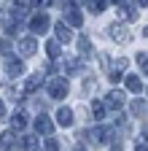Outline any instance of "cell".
Listing matches in <instances>:
<instances>
[{"label": "cell", "mask_w": 148, "mask_h": 151, "mask_svg": "<svg viewBox=\"0 0 148 151\" xmlns=\"http://www.w3.org/2000/svg\"><path fill=\"white\" fill-rule=\"evenodd\" d=\"M105 105H108L110 111H121V108H124V92H121V89L108 92V94H105Z\"/></svg>", "instance_id": "5"}, {"label": "cell", "mask_w": 148, "mask_h": 151, "mask_svg": "<svg viewBox=\"0 0 148 151\" xmlns=\"http://www.w3.org/2000/svg\"><path fill=\"white\" fill-rule=\"evenodd\" d=\"M119 14H121V19H127V22H132V19H137V8H135V6H129V3H124Z\"/></svg>", "instance_id": "18"}, {"label": "cell", "mask_w": 148, "mask_h": 151, "mask_svg": "<svg viewBox=\"0 0 148 151\" xmlns=\"http://www.w3.org/2000/svg\"><path fill=\"white\" fill-rule=\"evenodd\" d=\"M89 140H92V146H105L110 140V132L105 127H94V129H89Z\"/></svg>", "instance_id": "6"}, {"label": "cell", "mask_w": 148, "mask_h": 151, "mask_svg": "<svg viewBox=\"0 0 148 151\" xmlns=\"http://www.w3.org/2000/svg\"><path fill=\"white\" fill-rule=\"evenodd\" d=\"M19 51H22V57H32L35 51H38L35 38H22V41H19Z\"/></svg>", "instance_id": "12"}, {"label": "cell", "mask_w": 148, "mask_h": 151, "mask_svg": "<svg viewBox=\"0 0 148 151\" xmlns=\"http://www.w3.org/2000/svg\"><path fill=\"white\" fill-rule=\"evenodd\" d=\"M135 151H148V143H137V146H135Z\"/></svg>", "instance_id": "27"}, {"label": "cell", "mask_w": 148, "mask_h": 151, "mask_svg": "<svg viewBox=\"0 0 148 151\" xmlns=\"http://www.w3.org/2000/svg\"><path fill=\"white\" fill-rule=\"evenodd\" d=\"M54 32H57V41H59V43L73 41V32H70V27H67L65 22H57V24H54Z\"/></svg>", "instance_id": "11"}, {"label": "cell", "mask_w": 148, "mask_h": 151, "mask_svg": "<svg viewBox=\"0 0 148 151\" xmlns=\"http://www.w3.org/2000/svg\"><path fill=\"white\" fill-rule=\"evenodd\" d=\"M135 6H143V8H145V6H148V0H135Z\"/></svg>", "instance_id": "31"}, {"label": "cell", "mask_w": 148, "mask_h": 151, "mask_svg": "<svg viewBox=\"0 0 148 151\" xmlns=\"http://www.w3.org/2000/svg\"><path fill=\"white\" fill-rule=\"evenodd\" d=\"M143 35H145V38H148V27H145V30H143Z\"/></svg>", "instance_id": "33"}, {"label": "cell", "mask_w": 148, "mask_h": 151, "mask_svg": "<svg viewBox=\"0 0 148 151\" xmlns=\"http://www.w3.org/2000/svg\"><path fill=\"white\" fill-rule=\"evenodd\" d=\"M65 19H67V24H73V27L84 24V16H81V11L76 6H65Z\"/></svg>", "instance_id": "9"}, {"label": "cell", "mask_w": 148, "mask_h": 151, "mask_svg": "<svg viewBox=\"0 0 148 151\" xmlns=\"http://www.w3.org/2000/svg\"><path fill=\"white\" fill-rule=\"evenodd\" d=\"M24 86H27V92H38V89L43 86V76H41V73H35V76H30Z\"/></svg>", "instance_id": "17"}, {"label": "cell", "mask_w": 148, "mask_h": 151, "mask_svg": "<svg viewBox=\"0 0 148 151\" xmlns=\"http://www.w3.org/2000/svg\"><path fill=\"white\" fill-rule=\"evenodd\" d=\"M0 148H3V151H16V148H19V140H16L14 129H6L3 135H0Z\"/></svg>", "instance_id": "7"}, {"label": "cell", "mask_w": 148, "mask_h": 151, "mask_svg": "<svg viewBox=\"0 0 148 151\" xmlns=\"http://www.w3.org/2000/svg\"><path fill=\"white\" fill-rule=\"evenodd\" d=\"M110 151H121V143H119V140H116V143H113V146H110Z\"/></svg>", "instance_id": "29"}, {"label": "cell", "mask_w": 148, "mask_h": 151, "mask_svg": "<svg viewBox=\"0 0 148 151\" xmlns=\"http://www.w3.org/2000/svg\"><path fill=\"white\" fill-rule=\"evenodd\" d=\"M54 122H57L59 127H70V124H73V111H70L67 105H62V108L57 111V116H54Z\"/></svg>", "instance_id": "10"}, {"label": "cell", "mask_w": 148, "mask_h": 151, "mask_svg": "<svg viewBox=\"0 0 148 151\" xmlns=\"http://www.w3.org/2000/svg\"><path fill=\"white\" fill-rule=\"evenodd\" d=\"M6 73H8V78H19L24 73V62L19 57H6Z\"/></svg>", "instance_id": "4"}, {"label": "cell", "mask_w": 148, "mask_h": 151, "mask_svg": "<svg viewBox=\"0 0 148 151\" xmlns=\"http://www.w3.org/2000/svg\"><path fill=\"white\" fill-rule=\"evenodd\" d=\"M35 132H41V135H46V138L54 132V122L46 116V113H41V116L35 119Z\"/></svg>", "instance_id": "8"}, {"label": "cell", "mask_w": 148, "mask_h": 151, "mask_svg": "<svg viewBox=\"0 0 148 151\" xmlns=\"http://www.w3.org/2000/svg\"><path fill=\"white\" fill-rule=\"evenodd\" d=\"M3 116H6V103L0 100V119H3Z\"/></svg>", "instance_id": "28"}, {"label": "cell", "mask_w": 148, "mask_h": 151, "mask_svg": "<svg viewBox=\"0 0 148 151\" xmlns=\"http://www.w3.org/2000/svg\"><path fill=\"white\" fill-rule=\"evenodd\" d=\"M78 51H81V57H92V41H89L86 35L78 38Z\"/></svg>", "instance_id": "19"}, {"label": "cell", "mask_w": 148, "mask_h": 151, "mask_svg": "<svg viewBox=\"0 0 148 151\" xmlns=\"http://www.w3.org/2000/svg\"><path fill=\"white\" fill-rule=\"evenodd\" d=\"M105 111H108V105L102 100H92V116H94V122H102L105 119Z\"/></svg>", "instance_id": "15"}, {"label": "cell", "mask_w": 148, "mask_h": 151, "mask_svg": "<svg viewBox=\"0 0 148 151\" xmlns=\"http://www.w3.org/2000/svg\"><path fill=\"white\" fill-rule=\"evenodd\" d=\"M145 62H148V54L140 51V54H137V65H145Z\"/></svg>", "instance_id": "25"}, {"label": "cell", "mask_w": 148, "mask_h": 151, "mask_svg": "<svg viewBox=\"0 0 148 151\" xmlns=\"http://www.w3.org/2000/svg\"><path fill=\"white\" fill-rule=\"evenodd\" d=\"M46 54L51 57V60H57L59 57V41H49L46 43Z\"/></svg>", "instance_id": "21"}, {"label": "cell", "mask_w": 148, "mask_h": 151, "mask_svg": "<svg viewBox=\"0 0 148 151\" xmlns=\"http://www.w3.org/2000/svg\"><path fill=\"white\" fill-rule=\"evenodd\" d=\"M145 111H148V108H145V103H140V100H135V103H132V113H135V116H143Z\"/></svg>", "instance_id": "23"}, {"label": "cell", "mask_w": 148, "mask_h": 151, "mask_svg": "<svg viewBox=\"0 0 148 151\" xmlns=\"http://www.w3.org/2000/svg\"><path fill=\"white\" fill-rule=\"evenodd\" d=\"M24 127H27V111L19 108V111L11 116V129H24Z\"/></svg>", "instance_id": "13"}, {"label": "cell", "mask_w": 148, "mask_h": 151, "mask_svg": "<svg viewBox=\"0 0 148 151\" xmlns=\"http://www.w3.org/2000/svg\"><path fill=\"white\" fill-rule=\"evenodd\" d=\"M143 68H145V73H148V62H145V65H143Z\"/></svg>", "instance_id": "34"}, {"label": "cell", "mask_w": 148, "mask_h": 151, "mask_svg": "<svg viewBox=\"0 0 148 151\" xmlns=\"http://www.w3.org/2000/svg\"><path fill=\"white\" fill-rule=\"evenodd\" d=\"M108 35H110V41H116V43H121V46H127L129 41H132V35H129V30L121 24V22H116V24H110L108 27Z\"/></svg>", "instance_id": "2"}, {"label": "cell", "mask_w": 148, "mask_h": 151, "mask_svg": "<svg viewBox=\"0 0 148 151\" xmlns=\"http://www.w3.org/2000/svg\"><path fill=\"white\" fill-rule=\"evenodd\" d=\"M73 151H86V148H84V143H76V146H73Z\"/></svg>", "instance_id": "30"}, {"label": "cell", "mask_w": 148, "mask_h": 151, "mask_svg": "<svg viewBox=\"0 0 148 151\" xmlns=\"http://www.w3.org/2000/svg\"><path fill=\"white\" fill-rule=\"evenodd\" d=\"M46 3H51V0H30V6H46Z\"/></svg>", "instance_id": "26"}, {"label": "cell", "mask_w": 148, "mask_h": 151, "mask_svg": "<svg viewBox=\"0 0 148 151\" xmlns=\"http://www.w3.org/2000/svg\"><path fill=\"white\" fill-rule=\"evenodd\" d=\"M49 24H51L49 14H32V16H30V32H32V35H43V32L49 30Z\"/></svg>", "instance_id": "3"}, {"label": "cell", "mask_w": 148, "mask_h": 151, "mask_svg": "<svg viewBox=\"0 0 148 151\" xmlns=\"http://www.w3.org/2000/svg\"><path fill=\"white\" fill-rule=\"evenodd\" d=\"M19 143H22L19 146L22 151H38V138H35V135H24Z\"/></svg>", "instance_id": "16"}, {"label": "cell", "mask_w": 148, "mask_h": 151, "mask_svg": "<svg viewBox=\"0 0 148 151\" xmlns=\"http://www.w3.org/2000/svg\"><path fill=\"white\" fill-rule=\"evenodd\" d=\"M43 146H46V151H59V140H57V138H54V135H49Z\"/></svg>", "instance_id": "22"}, {"label": "cell", "mask_w": 148, "mask_h": 151, "mask_svg": "<svg viewBox=\"0 0 148 151\" xmlns=\"http://www.w3.org/2000/svg\"><path fill=\"white\" fill-rule=\"evenodd\" d=\"M8 51H11V43L6 41V38H0V54H3V57H8Z\"/></svg>", "instance_id": "24"}, {"label": "cell", "mask_w": 148, "mask_h": 151, "mask_svg": "<svg viewBox=\"0 0 148 151\" xmlns=\"http://www.w3.org/2000/svg\"><path fill=\"white\" fill-rule=\"evenodd\" d=\"M124 86H127V92H132V94H140L143 92V81L137 78V76H127V78H124Z\"/></svg>", "instance_id": "14"}, {"label": "cell", "mask_w": 148, "mask_h": 151, "mask_svg": "<svg viewBox=\"0 0 148 151\" xmlns=\"http://www.w3.org/2000/svg\"><path fill=\"white\" fill-rule=\"evenodd\" d=\"M105 3H108V0H86V8L92 14H102L105 11Z\"/></svg>", "instance_id": "20"}, {"label": "cell", "mask_w": 148, "mask_h": 151, "mask_svg": "<svg viewBox=\"0 0 148 151\" xmlns=\"http://www.w3.org/2000/svg\"><path fill=\"white\" fill-rule=\"evenodd\" d=\"M143 135H145V140H148V124H145V127H143Z\"/></svg>", "instance_id": "32"}, {"label": "cell", "mask_w": 148, "mask_h": 151, "mask_svg": "<svg viewBox=\"0 0 148 151\" xmlns=\"http://www.w3.org/2000/svg\"><path fill=\"white\" fill-rule=\"evenodd\" d=\"M49 97L51 100H65L67 97V89H70V84H67V78H59V76H57V78H49Z\"/></svg>", "instance_id": "1"}]
</instances>
